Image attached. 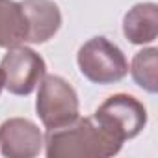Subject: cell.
<instances>
[{
	"instance_id": "obj_9",
	"label": "cell",
	"mask_w": 158,
	"mask_h": 158,
	"mask_svg": "<svg viewBox=\"0 0 158 158\" xmlns=\"http://www.w3.org/2000/svg\"><path fill=\"white\" fill-rule=\"evenodd\" d=\"M26 41V19L15 0H0V47L11 48Z\"/></svg>"
},
{
	"instance_id": "obj_3",
	"label": "cell",
	"mask_w": 158,
	"mask_h": 158,
	"mask_svg": "<svg viewBox=\"0 0 158 158\" xmlns=\"http://www.w3.org/2000/svg\"><path fill=\"white\" fill-rule=\"evenodd\" d=\"M35 110L47 130L65 127L80 117V102L74 88L56 74L43 76L39 82Z\"/></svg>"
},
{
	"instance_id": "obj_7",
	"label": "cell",
	"mask_w": 158,
	"mask_h": 158,
	"mask_svg": "<svg viewBox=\"0 0 158 158\" xmlns=\"http://www.w3.org/2000/svg\"><path fill=\"white\" fill-rule=\"evenodd\" d=\"M26 19V41L45 43L61 26V11L52 0H23L19 2Z\"/></svg>"
},
{
	"instance_id": "obj_4",
	"label": "cell",
	"mask_w": 158,
	"mask_h": 158,
	"mask_svg": "<svg viewBox=\"0 0 158 158\" xmlns=\"http://www.w3.org/2000/svg\"><path fill=\"white\" fill-rule=\"evenodd\" d=\"M95 123L117 141L136 138L147 125L145 106L132 95L115 93L108 97L93 114Z\"/></svg>"
},
{
	"instance_id": "obj_1",
	"label": "cell",
	"mask_w": 158,
	"mask_h": 158,
	"mask_svg": "<svg viewBox=\"0 0 158 158\" xmlns=\"http://www.w3.org/2000/svg\"><path fill=\"white\" fill-rule=\"evenodd\" d=\"M43 143L48 158H108L123 145L93 117H78L65 127L47 130Z\"/></svg>"
},
{
	"instance_id": "obj_6",
	"label": "cell",
	"mask_w": 158,
	"mask_h": 158,
	"mask_svg": "<svg viewBox=\"0 0 158 158\" xmlns=\"http://www.w3.org/2000/svg\"><path fill=\"white\" fill-rule=\"evenodd\" d=\"M43 134L35 123L11 117L0 125V151L8 158H34L43 149Z\"/></svg>"
},
{
	"instance_id": "obj_11",
	"label": "cell",
	"mask_w": 158,
	"mask_h": 158,
	"mask_svg": "<svg viewBox=\"0 0 158 158\" xmlns=\"http://www.w3.org/2000/svg\"><path fill=\"white\" fill-rule=\"evenodd\" d=\"M2 89H4V82H2V76H0V93H2Z\"/></svg>"
},
{
	"instance_id": "obj_5",
	"label": "cell",
	"mask_w": 158,
	"mask_h": 158,
	"mask_svg": "<svg viewBox=\"0 0 158 158\" xmlns=\"http://www.w3.org/2000/svg\"><path fill=\"white\" fill-rule=\"evenodd\" d=\"M47 71L45 60L28 47H11L0 61V76L4 88L13 93L26 97L30 95L39 82L43 80Z\"/></svg>"
},
{
	"instance_id": "obj_10",
	"label": "cell",
	"mask_w": 158,
	"mask_h": 158,
	"mask_svg": "<svg viewBox=\"0 0 158 158\" xmlns=\"http://www.w3.org/2000/svg\"><path fill=\"white\" fill-rule=\"evenodd\" d=\"M156 67H158V50L154 47L143 48L132 58L130 74L134 78V82L141 89H145L147 93H156L158 91Z\"/></svg>"
},
{
	"instance_id": "obj_2",
	"label": "cell",
	"mask_w": 158,
	"mask_h": 158,
	"mask_svg": "<svg viewBox=\"0 0 158 158\" xmlns=\"http://www.w3.org/2000/svg\"><path fill=\"white\" fill-rule=\"evenodd\" d=\"M78 69L93 84H115L128 74L123 50L106 37H91L78 48Z\"/></svg>"
},
{
	"instance_id": "obj_8",
	"label": "cell",
	"mask_w": 158,
	"mask_h": 158,
	"mask_svg": "<svg viewBox=\"0 0 158 158\" xmlns=\"http://www.w3.org/2000/svg\"><path fill=\"white\" fill-rule=\"evenodd\" d=\"M123 34L134 45L152 43L158 35V6L154 2L136 4L123 19Z\"/></svg>"
}]
</instances>
